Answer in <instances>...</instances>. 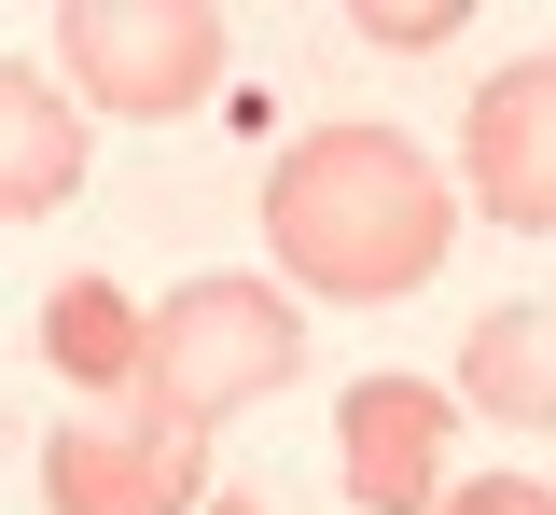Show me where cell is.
Wrapping results in <instances>:
<instances>
[{
    "mask_svg": "<svg viewBox=\"0 0 556 515\" xmlns=\"http://www.w3.org/2000/svg\"><path fill=\"white\" fill-rule=\"evenodd\" d=\"M459 237V181L404 126H306L265 167V251L320 306H404Z\"/></svg>",
    "mask_w": 556,
    "mask_h": 515,
    "instance_id": "6da1fadb",
    "label": "cell"
},
{
    "mask_svg": "<svg viewBox=\"0 0 556 515\" xmlns=\"http://www.w3.org/2000/svg\"><path fill=\"white\" fill-rule=\"evenodd\" d=\"M306 363V306L278 293V279H181V293L153 306V335H139V418H167V432H223L237 404H265L292 390Z\"/></svg>",
    "mask_w": 556,
    "mask_h": 515,
    "instance_id": "7a4b0ae2",
    "label": "cell"
},
{
    "mask_svg": "<svg viewBox=\"0 0 556 515\" xmlns=\"http://www.w3.org/2000/svg\"><path fill=\"white\" fill-rule=\"evenodd\" d=\"M56 71H70L84 112L167 126V112H208L223 98V14L208 0H70L56 14Z\"/></svg>",
    "mask_w": 556,
    "mask_h": 515,
    "instance_id": "3957f363",
    "label": "cell"
},
{
    "mask_svg": "<svg viewBox=\"0 0 556 515\" xmlns=\"http://www.w3.org/2000/svg\"><path fill=\"white\" fill-rule=\"evenodd\" d=\"M42 502L56 515H195L208 502V432H167L139 404H98L42 445Z\"/></svg>",
    "mask_w": 556,
    "mask_h": 515,
    "instance_id": "277c9868",
    "label": "cell"
},
{
    "mask_svg": "<svg viewBox=\"0 0 556 515\" xmlns=\"http://www.w3.org/2000/svg\"><path fill=\"white\" fill-rule=\"evenodd\" d=\"M459 181H473V210H486V223L556 237V56H515V71H486V84H473Z\"/></svg>",
    "mask_w": 556,
    "mask_h": 515,
    "instance_id": "5b68a950",
    "label": "cell"
},
{
    "mask_svg": "<svg viewBox=\"0 0 556 515\" xmlns=\"http://www.w3.org/2000/svg\"><path fill=\"white\" fill-rule=\"evenodd\" d=\"M445 390L431 376H348V404H334V474H348V502L362 515H431L445 502Z\"/></svg>",
    "mask_w": 556,
    "mask_h": 515,
    "instance_id": "8992f818",
    "label": "cell"
},
{
    "mask_svg": "<svg viewBox=\"0 0 556 515\" xmlns=\"http://www.w3.org/2000/svg\"><path fill=\"white\" fill-rule=\"evenodd\" d=\"M70 196H84V98L0 56V223H42Z\"/></svg>",
    "mask_w": 556,
    "mask_h": 515,
    "instance_id": "52a82bcc",
    "label": "cell"
},
{
    "mask_svg": "<svg viewBox=\"0 0 556 515\" xmlns=\"http://www.w3.org/2000/svg\"><path fill=\"white\" fill-rule=\"evenodd\" d=\"M459 404L501 432H556V306H486L459 335Z\"/></svg>",
    "mask_w": 556,
    "mask_h": 515,
    "instance_id": "ba28073f",
    "label": "cell"
},
{
    "mask_svg": "<svg viewBox=\"0 0 556 515\" xmlns=\"http://www.w3.org/2000/svg\"><path fill=\"white\" fill-rule=\"evenodd\" d=\"M139 335H153V306H139L126 279H56V306H42V363H56L70 390H98V404L139 390Z\"/></svg>",
    "mask_w": 556,
    "mask_h": 515,
    "instance_id": "9c48e42d",
    "label": "cell"
},
{
    "mask_svg": "<svg viewBox=\"0 0 556 515\" xmlns=\"http://www.w3.org/2000/svg\"><path fill=\"white\" fill-rule=\"evenodd\" d=\"M431 515H556V488L543 474H473V488H445Z\"/></svg>",
    "mask_w": 556,
    "mask_h": 515,
    "instance_id": "30bf717a",
    "label": "cell"
},
{
    "mask_svg": "<svg viewBox=\"0 0 556 515\" xmlns=\"http://www.w3.org/2000/svg\"><path fill=\"white\" fill-rule=\"evenodd\" d=\"M362 42H376V56H431V42H459V14H445V0H417V14L376 0V14H362Z\"/></svg>",
    "mask_w": 556,
    "mask_h": 515,
    "instance_id": "8fae6325",
    "label": "cell"
},
{
    "mask_svg": "<svg viewBox=\"0 0 556 515\" xmlns=\"http://www.w3.org/2000/svg\"><path fill=\"white\" fill-rule=\"evenodd\" d=\"M195 515H278V502H265V488H208Z\"/></svg>",
    "mask_w": 556,
    "mask_h": 515,
    "instance_id": "7c38bea8",
    "label": "cell"
}]
</instances>
